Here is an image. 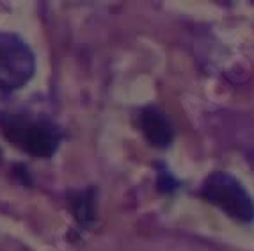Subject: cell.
Instances as JSON below:
<instances>
[{
    "label": "cell",
    "mask_w": 254,
    "mask_h": 251,
    "mask_svg": "<svg viewBox=\"0 0 254 251\" xmlns=\"http://www.w3.org/2000/svg\"><path fill=\"white\" fill-rule=\"evenodd\" d=\"M0 130L7 141L32 157H52L63 141L59 125L30 111H2Z\"/></svg>",
    "instance_id": "6da1fadb"
},
{
    "label": "cell",
    "mask_w": 254,
    "mask_h": 251,
    "mask_svg": "<svg viewBox=\"0 0 254 251\" xmlns=\"http://www.w3.org/2000/svg\"><path fill=\"white\" fill-rule=\"evenodd\" d=\"M201 196L238 223L254 221V201L247 189L231 173L215 171L201 185Z\"/></svg>",
    "instance_id": "7a4b0ae2"
},
{
    "label": "cell",
    "mask_w": 254,
    "mask_h": 251,
    "mask_svg": "<svg viewBox=\"0 0 254 251\" xmlns=\"http://www.w3.org/2000/svg\"><path fill=\"white\" fill-rule=\"evenodd\" d=\"M36 70L34 52L20 36L0 32V91L11 93L27 84Z\"/></svg>",
    "instance_id": "3957f363"
},
{
    "label": "cell",
    "mask_w": 254,
    "mask_h": 251,
    "mask_svg": "<svg viewBox=\"0 0 254 251\" xmlns=\"http://www.w3.org/2000/svg\"><path fill=\"white\" fill-rule=\"evenodd\" d=\"M139 125L146 139L151 143L153 146L158 148H167L173 143L174 137V128L169 118L155 105L144 107L139 114Z\"/></svg>",
    "instance_id": "277c9868"
},
{
    "label": "cell",
    "mask_w": 254,
    "mask_h": 251,
    "mask_svg": "<svg viewBox=\"0 0 254 251\" xmlns=\"http://www.w3.org/2000/svg\"><path fill=\"white\" fill-rule=\"evenodd\" d=\"M69 207L75 214L78 225L89 228L96 221V192L94 189L69 192Z\"/></svg>",
    "instance_id": "5b68a950"
},
{
    "label": "cell",
    "mask_w": 254,
    "mask_h": 251,
    "mask_svg": "<svg viewBox=\"0 0 254 251\" xmlns=\"http://www.w3.org/2000/svg\"><path fill=\"white\" fill-rule=\"evenodd\" d=\"M157 185L162 192H173L174 189L178 187V182H176V178H174L169 171L165 169V167H162V169L158 171Z\"/></svg>",
    "instance_id": "8992f818"
},
{
    "label": "cell",
    "mask_w": 254,
    "mask_h": 251,
    "mask_svg": "<svg viewBox=\"0 0 254 251\" xmlns=\"http://www.w3.org/2000/svg\"><path fill=\"white\" fill-rule=\"evenodd\" d=\"M0 161H2V152H0Z\"/></svg>",
    "instance_id": "52a82bcc"
}]
</instances>
